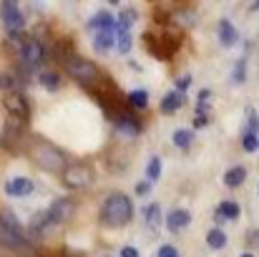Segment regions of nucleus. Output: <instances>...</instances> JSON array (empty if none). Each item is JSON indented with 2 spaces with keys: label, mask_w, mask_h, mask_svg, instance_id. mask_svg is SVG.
<instances>
[{
  "label": "nucleus",
  "mask_w": 259,
  "mask_h": 257,
  "mask_svg": "<svg viewBox=\"0 0 259 257\" xmlns=\"http://www.w3.org/2000/svg\"><path fill=\"white\" fill-rule=\"evenodd\" d=\"M30 159L43 171H61L63 174V169L68 167L66 154L58 146H53L51 141H43V139H35L30 144Z\"/></svg>",
  "instance_id": "1"
},
{
  "label": "nucleus",
  "mask_w": 259,
  "mask_h": 257,
  "mask_svg": "<svg viewBox=\"0 0 259 257\" xmlns=\"http://www.w3.org/2000/svg\"><path fill=\"white\" fill-rule=\"evenodd\" d=\"M134 217V204L126 194H111L106 197L103 207H101V219L108 227H123L128 219Z\"/></svg>",
  "instance_id": "2"
},
{
  "label": "nucleus",
  "mask_w": 259,
  "mask_h": 257,
  "mask_svg": "<svg viewBox=\"0 0 259 257\" xmlns=\"http://www.w3.org/2000/svg\"><path fill=\"white\" fill-rule=\"evenodd\" d=\"M66 68H68V74H71L73 81H78L81 86H88V88H93V86L103 79V76H101V68H98L93 61H88V58L73 56V58L66 63Z\"/></svg>",
  "instance_id": "3"
},
{
  "label": "nucleus",
  "mask_w": 259,
  "mask_h": 257,
  "mask_svg": "<svg viewBox=\"0 0 259 257\" xmlns=\"http://www.w3.org/2000/svg\"><path fill=\"white\" fill-rule=\"evenodd\" d=\"M20 58H23V71L30 74V71L40 68V63L46 61V48L40 46L38 38L25 35V38H20Z\"/></svg>",
  "instance_id": "4"
},
{
  "label": "nucleus",
  "mask_w": 259,
  "mask_h": 257,
  "mask_svg": "<svg viewBox=\"0 0 259 257\" xmlns=\"http://www.w3.org/2000/svg\"><path fill=\"white\" fill-rule=\"evenodd\" d=\"M3 103H5V108H8V114H10V121H15V124H20V126L28 121V116H30V103L25 101V96H20V93H5Z\"/></svg>",
  "instance_id": "5"
},
{
  "label": "nucleus",
  "mask_w": 259,
  "mask_h": 257,
  "mask_svg": "<svg viewBox=\"0 0 259 257\" xmlns=\"http://www.w3.org/2000/svg\"><path fill=\"white\" fill-rule=\"evenodd\" d=\"M0 15H3V20H5L8 35H10V38H20V30H23V25H25V18H23V13L18 10V5H15V3H3V5H0Z\"/></svg>",
  "instance_id": "6"
},
{
  "label": "nucleus",
  "mask_w": 259,
  "mask_h": 257,
  "mask_svg": "<svg viewBox=\"0 0 259 257\" xmlns=\"http://www.w3.org/2000/svg\"><path fill=\"white\" fill-rule=\"evenodd\" d=\"M91 181H93V171L83 164H73L63 169V184L68 189H81V187H88Z\"/></svg>",
  "instance_id": "7"
},
{
  "label": "nucleus",
  "mask_w": 259,
  "mask_h": 257,
  "mask_svg": "<svg viewBox=\"0 0 259 257\" xmlns=\"http://www.w3.org/2000/svg\"><path fill=\"white\" fill-rule=\"evenodd\" d=\"M46 212H48L51 222H53V225H58V222H66V219H71V217H73L76 204H73L71 199H56V202L51 204V209H46Z\"/></svg>",
  "instance_id": "8"
},
{
  "label": "nucleus",
  "mask_w": 259,
  "mask_h": 257,
  "mask_svg": "<svg viewBox=\"0 0 259 257\" xmlns=\"http://www.w3.org/2000/svg\"><path fill=\"white\" fill-rule=\"evenodd\" d=\"M33 192H35V184L30 179L18 176V179H8L5 181V194H10V197H28Z\"/></svg>",
  "instance_id": "9"
},
{
  "label": "nucleus",
  "mask_w": 259,
  "mask_h": 257,
  "mask_svg": "<svg viewBox=\"0 0 259 257\" xmlns=\"http://www.w3.org/2000/svg\"><path fill=\"white\" fill-rule=\"evenodd\" d=\"M113 43H116V30L113 28H106V30H96L93 33V48L96 51L106 53L108 48H113Z\"/></svg>",
  "instance_id": "10"
},
{
  "label": "nucleus",
  "mask_w": 259,
  "mask_h": 257,
  "mask_svg": "<svg viewBox=\"0 0 259 257\" xmlns=\"http://www.w3.org/2000/svg\"><path fill=\"white\" fill-rule=\"evenodd\" d=\"M116 129L123 134V136H136V134H141V124L134 119V116H128V114H123V116H116Z\"/></svg>",
  "instance_id": "11"
},
{
  "label": "nucleus",
  "mask_w": 259,
  "mask_h": 257,
  "mask_svg": "<svg viewBox=\"0 0 259 257\" xmlns=\"http://www.w3.org/2000/svg\"><path fill=\"white\" fill-rule=\"evenodd\" d=\"M189 222H191V212H186V209H171L169 217H166V227H169L171 232L184 230Z\"/></svg>",
  "instance_id": "12"
},
{
  "label": "nucleus",
  "mask_w": 259,
  "mask_h": 257,
  "mask_svg": "<svg viewBox=\"0 0 259 257\" xmlns=\"http://www.w3.org/2000/svg\"><path fill=\"white\" fill-rule=\"evenodd\" d=\"M116 25V18H113V13H108V10H101V13H96L91 20H88V28L96 33V30H106V28H113Z\"/></svg>",
  "instance_id": "13"
},
{
  "label": "nucleus",
  "mask_w": 259,
  "mask_h": 257,
  "mask_svg": "<svg viewBox=\"0 0 259 257\" xmlns=\"http://www.w3.org/2000/svg\"><path fill=\"white\" fill-rule=\"evenodd\" d=\"M219 41H222V46H227V48H232V46L239 41V33H237L234 23L219 20Z\"/></svg>",
  "instance_id": "14"
},
{
  "label": "nucleus",
  "mask_w": 259,
  "mask_h": 257,
  "mask_svg": "<svg viewBox=\"0 0 259 257\" xmlns=\"http://www.w3.org/2000/svg\"><path fill=\"white\" fill-rule=\"evenodd\" d=\"M0 245L3 247H13V250H20V247H25L28 242H25V237H20V235H15V232H10L3 222H0Z\"/></svg>",
  "instance_id": "15"
},
{
  "label": "nucleus",
  "mask_w": 259,
  "mask_h": 257,
  "mask_svg": "<svg viewBox=\"0 0 259 257\" xmlns=\"http://www.w3.org/2000/svg\"><path fill=\"white\" fill-rule=\"evenodd\" d=\"M181 103H184V93H179V91L166 93L161 101V114H174L176 108H181Z\"/></svg>",
  "instance_id": "16"
},
{
  "label": "nucleus",
  "mask_w": 259,
  "mask_h": 257,
  "mask_svg": "<svg viewBox=\"0 0 259 257\" xmlns=\"http://www.w3.org/2000/svg\"><path fill=\"white\" fill-rule=\"evenodd\" d=\"M113 30H116V41H118V51L121 53H128L131 51V33H128V28H123V25H113Z\"/></svg>",
  "instance_id": "17"
},
{
  "label": "nucleus",
  "mask_w": 259,
  "mask_h": 257,
  "mask_svg": "<svg viewBox=\"0 0 259 257\" xmlns=\"http://www.w3.org/2000/svg\"><path fill=\"white\" fill-rule=\"evenodd\" d=\"M51 225H53V222H51L48 212H38V214H33V219H30V232L40 235V232H46Z\"/></svg>",
  "instance_id": "18"
},
{
  "label": "nucleus",
  "mask_w": 259,
  "mask_h": 257,
  "mask_svg": "<svg viewBox=\"0 0 259 257\" xmlns=\"http://www.w3.org/2000/svg\"><path fill=\"white\" fill-rule=\"evenodd\" d=\"M56 58H61L63 63H68V61L73 58V43H71L68 38H63V41L56 43Z\"/></svg>",
  "instance_id": "19"
},
{
  "label": "nucleus",
  "mask_w": 259,
  "mask_h": 257,
  "mask_svg": "<svg viewBox=\"0 0 259 257\" xmlns=\"http://www.w3.org/2000/svg\"><path fill=\"white\" fill-rule=\"evenodd\" d=\"M0 222H3L10 232H15V235H20V237H23V227H20V222H18V217H15L13 212L3 209V212H0Z\"/></svg>",
  "instance_id": "20"
},
{
  "label": "nucleus",
  "mask_w": 259,
  "mask_h": 257,
  "mask_svg": "<svg viewBox=\"0 0 259 257\" xmlns=\"http://www.w3.org/2000/svg\"><path fill=\"white\" fill-rule=\"evenodd\" d=\"M244 176H247V169H244V167H234V169H229L224 174V184H227V187H239V184L244 181Z\"/></svg>",
  "instance_id": "21"
},
{
  "label": "nucleus",
  "mask_w": 259,
  "mask_h": 257,
  "mask_svg": "<svg viewBox=\"0 0 259 257\" xmlns=\"http://www.w3.org/2000/svg\"><path fill=\"white\" fill-rule=\"evenodd\" d=\"M206 245H209L211 250H222V247L227 245V235H224L219 227H214V230L206 235Z\"/></svg>",
  "instance_id": "22"
},
{
  "label": "nucleus",
  "mask_w": 259,
  "mask_h": 257,
  "mask_svg": "<svg viewBox=\"0 0 259 257\" xmlns=\"http://www.w3.org/2000/svg\"><path fill=\"white\" fill-rule=\"evenodd\" d=\"M171 139L179 149H189V146H191V139H194V131H189V129H176Z\"/></svg>",
  "instance_id": "23"
},
{
  "label": "nucleus",
  "mask_w": 259,
  "mask_h": 257,
  "mask_svg": "<svg viewBox=\"0 0 259 257\" xmlns=\"http://www.w3.org/2000/svg\"><path fill=\"white\" fill-rule=\"evenodd\" d=\"M217 214L224 217V219H237L239 217V204L237 202H222L219 209H217Z\"/></svg>",
  "instance_id": "24"
},
{
  "label": "nucleus",
  "mask_w": 259,
  "mask_h": 257,
  "mask_svg": "<svg viewBox=\"0 0 259 257\" xmlns=\"http://www.w3.org/2000/svg\"><path fill=\"white\" fill-rule=\"evenodd\" d=\"M146 225H149L151 230H156V227L161 225V207H159L156 202L146 207Z\"/></svg>",
  "instance_id": "25"
},
{
  "label": "nucleus",
  "mask_w": 259,
  "mask_h": 257,
  "mask_svg": "<svg viewBox=\"0 0 259 257\" xmlns=\"http://www.w3.org/2000/svg\"><path fill=\"white\" fill-rule=\"evenodd\" d=\"M128 103H131L134 108H146V103H149V93H146L144 88H136V91H131Z\"/></svg>",
  "instance_id": "26"
},
{
  "label": "nucleus",
  "mask_w": 259,
  "mask_h": 257,
  "mask_svg": "<svg viewBox=\"0 0 259 257\" xmlns=\"http://www.w3.org/2000/svg\"><path fill=\"white\" fill-rule=\"evenodd\" d=\"M159 176H161V159L159 157H151L149 164H146V179L149 181H156Z\"/></svg>",
  "instance_id": "27"
},
{
  "label": "nucleus",
  "mask_w": 259,
  "mask_h": 257,
  "mask_svg": "<svg viewBox=\"0 0 259 257\" xmlns=\"http://www.w3.org/2000/svg\"><path fill=\"white\" fill-rule=\"evenodd\" d=\"M136 18H139V13H136L134 8H126V10H121V15L116 18V23L123 25V28H131V25L136 23Z\"/></svg>",
  "instance_id": "28"
},
{
  "label": "nucleus",
  "mask_w": 259,
  "mask_h": 257,
  "mask_svg": "<svg viewBox=\"0 0 259 257\" xmlns=\"http://www.w3.org/2000/svg\"><path fill=\"white\" fill-rule=\"evenodd\" d=\"M40 84L46 86V88H58V84H61V79H58V74H51V71H46V74H40Z\"/></svg>",
  "instance_id": "29"
},
{
  "label": "nucleus",
  "mask_w": 259,
  "mask_h": 257,
  "mask_svg": "<svg viewBox=\"0 0 259 257\" xmlns=\"http://www.w3.org/2000/svg\"><path fill=\"white\" fill-rule=\"evenodd\" d=\"M242 146H244V152H254L259 146V139L254 134H244V139H242Z\"/></svg>",
  "instance_id": "30"
},
{
  "label": "nucleus",
  "mask_w": 259,
  "mask_h": 257,
  "mask_svg": "<svg viewBox=\"0 0 259 257\" xmlns=\"http://www.w3.org/2000/svg\"><path fill=\"white\" fill-rule=\"evenodd\" d=\"M259 131V116L249 108V126H247V134H257Z\"/></svg>",
  "instance_id": "31"
},
{
  "label": "nucleus",
  "mask_w": 259,
  "mask_h": 257,
  "mask_svg": "<svg viewBox=\"0 0 259 257\" xmlns=\"http://www.w3.org/2000/svg\"><path fill=\"white\" fill-rule=\"evenodd\" d=\"M13 84H15V79H13L10 74H3V71H0V91H8V88H13Z\"/></svg>",
  "instance_id": "32"
},
{
  "label": "nucleus",
  "mask_w": 259,
  "mask_h": 257,
  "mask_svg": "<svg viewBox=\"0 0 259 257\" xmlns=\"http://www.w3.org/2000/svg\"><path fill=\"white\" fill-rule=\"evenodd\" d=\"M159 257H179V250H176L174 245H161V250H159Z\"/></svg>",
  "instance_id": "33"
},
{
  "label": "nucleus",
  "mask_w": 259,
  "mask_h": 257,
  "mask_svg": "<svg viewBox=\"0 0 259 257\" xmlns=\"http://www.w3.org/2000/svg\"><path fill=\"white\" fill-rule=\"evenodd\" d=\"M234 81H237V84H242V81H244V58H242V61L237 63V74H234Z\"/></svg>",
  "instance_id": "34"
},
{
  "label": "nucleus",
  "mask_w": 259,
  "mask_h": 257,
  "mask_svg": "<svg viewBox=\"0 0 259 257\" xmlns=\"http://www.w3.org/2000/svg\"><path fill=\"white\" fill-rule=\"evenodd\" d=\"M121 257H139V250H136L134 245H126V247L121 250Z\"/></svg>",
  "instance_id": "35"
},
{
  "label": "nucleus",
  "mask_w": 259,
  "mask_h": 257,
  "mask_svg": "<svg viewBox=\"0 0 259 257\" xmlns=\"http://www.w3.org/2000/svg\"><path fill=\"white\" fill-rule=\"evenodd\" d=\"M136 194H141V197H144V194H149V181H141V184L136 187Z\"/></svg>",
  "instance_id": "36"
},
{
  "label": "nucleus",
  "mask_w": 259,
  "mask_h": 257,
  "mask_svg": "<svg viewBox=\"0 0 259 257\" xmlns=\"http://www.w3.org/2000/svg\"><path fill=\"white\" fill-rule=\"evenodd\" d=\"M186 86H189V76H184V79H181V81H179V93H181V91H184V88H186Z\"/></svg>",
  "instance_id": "37"
},
{
  "label": "nucleus",
  "mask_w": 259,
  "mask_h": 257,
  "mask_svg": "<svg viewBox=\"0 0 259 257\" xmlns=\"http://www.w3.org/2000/svg\"><path fill=\"white\" fill-rule=\"evenodd\" d=\"M204 124H206V119H204V116H199V119L194 121V126H204Z\"/></svg>",
  "instance_id": "38"
},
{
  "label": "nucleus",
  "mask_w": 259,
  "mask_h": 257,
  "mask_svg": "<svg viewBox=\"0 0 259 257\" xmlns=\"http://www.w3.org/2000/svg\"><path fill=\"white\" fill-rule=\"evenodd\" d=\"M242 257H254V255H249V252H247V255H242Z\"/></svg>",
  "instance_id": "39"
}]
</instances>
